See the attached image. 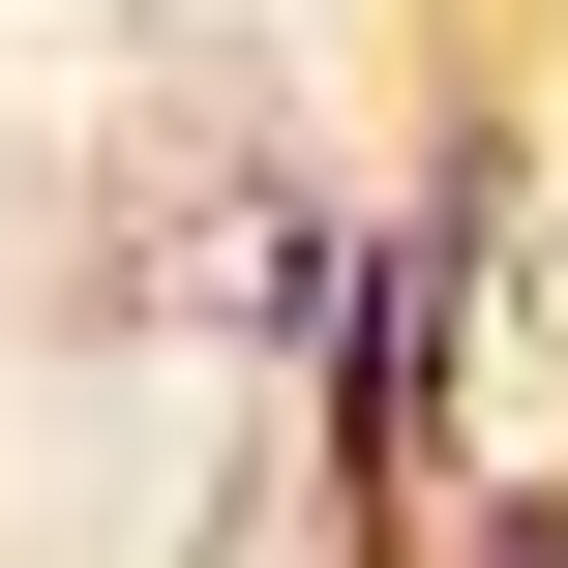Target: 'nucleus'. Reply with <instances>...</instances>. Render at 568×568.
<instances>
[{
  "mask_svg": "<svg viewBox=\"0 0 568 568\" xmlns=\"http://www.w3.org/2000/svg\"><path fill=\"white\" fill-rule=\"evenodd\" d=\"M449 568H568V449H509V479L449 509Z\"/></svg>",
  "mask_w": 568,
  "mask_h": 568,
  "instance_id": "f257e3e1",
  "label": "nucleus"
}]
</instances>
